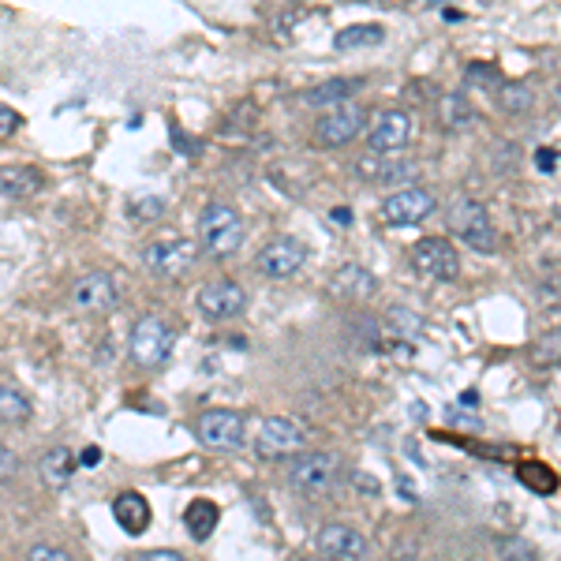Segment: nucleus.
Segmentation results:
<instances>
[{
  "instance_id": "32",
  "label": "nucleus",
  "mask_w": 561,
  "mask_h": 561,
  "mask_svg": "<svg viewBox=\"0 0 561 561\" xmlns=\"http://www.w3.org/2000/svg\"><path fill=\"white\" fill-rule=\"evenodd\" d=\"M15 467H20V461H15V453L8 446H0V475H4V483H12Z\"/></svg>"
},
{
  "instance_id": "23",
  "label": "nucleus",
  "mask_w": 561,
  "mask_h": 561,
  "mask_svg": "<svg viewBox=\"0 0 561 561\" xmlns=\"http://www.w3.org/2000/svg\"><path fill=\"white\" fill-rule=\"evenodd\" d=\"M184 524H187V532L195 535V539H210L217 528V506L214 501H207V498H199V501H191L187 506V513H184Z\"/></svg>"
},
{
  "instance_id": "6",
  "label": "nucleus",
  "mask_w": 561,
  "mask_h": 561,
  "mask_svg": "<svg viewBox=\"0 0 561 561\" xmlns=\"http://www.w3.org/2000/svg\"><path fill=\"white\" fill-rule=\"evenodd\" d=\"M195 303H199L202 319L228 322V319H240V314H244V308H248V292H244L236 280L217 277V280H207V285L199 288Z\"/></svg>"
},
{
  "instance_id": "9",
  "label": "nucleus",
  "mask_w": 561,
  "mask_h": 561,
  "mask_svg": "<svg viewBox=\"0 0 561 561\" xmlns=\"http://www.w3.org/2000/svg\"><path fill=\"white\" fill-rule=\"evenodd\" d=\"M195 435L207 449H240L244 446V415L233 408H210L195 420Z\"/></svg>"
},
{
  "instance_id": "19",
  "label": "nucleus",
  "mask_w": 561,
  "mask_h": 561,
  "mask_svg": "<svg viewBox=\"0 0 561 561\" xmlns=\"http://www.w3.org/2000/svg\"><path fill=\"white\" fill-rule=\"evenodd\" d=\"M360 173L374 176V180H382V184H401V180H415V173H420V169H415L412 161H401V158L371 154V158L360 161Z\"/></svg>"
},
{
  "instance_id": "4",
  "label": "nucleus",
  "mask_w": 561,
  "mask_h": 561,
  "mask_svg": "<svg viewBox=\"0 0 561 561\" xmlns=\"http://www.w3.org/2000/svg\"><path fill=\"white\" fill-rule=\"evenodd\" d=\"M308 446V427L292 415H270L262 420L259 435H254V453L266 457V461H277V457H296V449Z\"/></svg>"
},
{
  "instance_id": "12",
  "label": "nucleus",
  "mask_w": 561,
  "mask_h": 561,
  "mask_svg": "<svg viewBox=\"0 0 561 561\" xmlns=\"http://www.w3.org/2000/svg\"><path fill=\"white\" fill-rule=\"evenodd\" d=\"M308 262V244H300L296 236H277L270 240L266 248L254 254V266H259L262 277L280 280V277H292L296 270Z\"/></svg>"
},
{
  "instance_id": "20",
  "label": "nucleus",
  "mask_w": 561,
  "mask_h": 561,
  "mask_svg": "<svg viewBox=\"0 0 561 561\" xmlns=\"http://www.w3.org/2000/svg\"><path fill=\"white\" fill-rule=\"evenodd\" d=\"M356 87H360V79H326L319 83V87H311L308 94H303V101L314 109H326V105H348V94H352Z\"/></svg>"
},
{
  "instance_id": "7",
  "label": "nucleus",
  "mask_w": 561,
  "mask_h": 561,
  "mask_svg": "<svg viewBox=\"0 0 561 561\" xmlns=\"http://www.w3.org/2000/svg\"><path fill=\"white\" fill-rule=\"evenodd\" d=\"M337 475V457L326 453V449H311V453H296L288 457V483L296 490H308V495H319L334 483Z\"/></svg>"
},
{
  "instance_id": "34",
  "label": "nucleus",
  "mask_w": 561,
  "mask_h": 561,
  "mask_svg": "<svg viewBox=\"0 0 561 561\" xmlns=\"http://www.w3.org/2000/svg\"><path fill=\"white\" fill-rule=\"evenodd\" d=\"M329 217H334L337 225H352V210H348V207H337V210H329Z\"/></svg>"
},
{
  "instance_id": "31",
  "label": "nucleus",
  "mask_w": 561,
  "mask_h": 561,
  "mask_svg": "<svg viewBox=\"0 0 561 561\" xmlns=\"http://www.w3.org/2000/svg\"><path fill=\"white\" fill-rule=\"evenodd\" d=\"M535 169H539V173H554V169H558V150H550V147L535 150Z\"/></svg>"
},
{
  "instance_id": "2",
  "label": "nucleus",
  "mask_w": 561,
  "mask_h": 561,
  "mask_svg": "<svg viewBox=\"0 0 561 561\" xmlns=\"http://www.w3.org/2000/svg\"><path fill=\"white\" fill-rule=\"evenodd\" d=\"M173 341H176L173 326H169L165 319H158V314H147V319H139L132 326V337H127V356H132V363H139V367L154 371L169 360Z\"/></svg>"
},
{
  "instance_id": "15",
  "label": "nucleus",
  "mask_w": 561,
  "mask_h": 561,
  "mask_svg": "<svg viewBox=\"0 0 561 561\" xmlns=\"http://www.w3.org/2000/svg\"><path fill=\"white\" fill-rule=\"evenodd\" d=\"M72 303L79 311H109L116 303V285L105 270H94V274H83L72 288Z\"/></svg>"
},
{
  "instance_id": "24",
  "label": "nucleus",
  "mask_w": 561,
  "mask_h": 561,
  "mask_svg": "<svg viewBox=\"0 0 561 561\" xmlns=\"http://www.w3.org/2000/svg\"><path fill=\"white\" fill-rule=\"evenodd\" d=\"M472 121V105H467L464 94H446L441 98V124L449 127V132H457V127H464Z\"/></svg>"
},
{
  "instance_id": "17",
  "label": "nucleus",
  "mask_w": 561,
  "mask_h": 561,
  "mask_svg": "<svg viewBox=\"0 0 561 561\" xmlns=\"http://www.w3.org/2000/svg\"><path fill=\"white\" fill-rule=\"evenodd\" d=\"M329 288H334V296H345V300H371L374 288H378V280H374L371 270L348 262V266L337 270V277H334V285H329Z\"/></svg>"
},
{
  "instance_id": "18",
  "label": "nucleus",
  "mask_w": 561,
  "mask_h": 561,
  "mask_svg": "<svg viewBox=\"0 0 561 561\" xmlns=\"http://www.w3.org/2000/svg\"><path fill=\"white\" fill-rule=\"evenodd\" d=\"M38 472H41V479H46L49 490H64L67 479H72V472H75L72 449H67V446L46 449V453H41V461H38Z\"/></svg>"
},
{
  "instance_id": "22",
  "label": "nucleus",
  "mask_w": 561,
  "mask_h": 561,
  "mask_svg": "<svg viewBox=\"0 0 561 561\" xmlns=\"http://www.w3.org/2000/svg\"><path fill=\"white\" fill-rule=\"evenodd\" d=\"M0 420H4L8 427H20V423L30 420V401H27V394H20L12 378L0 382Z\"/></svg>"
},
{
  "instance_id": "21",
  "label": "nucleus",
  "mask_w": 561,
  "mask_h": 561,
  "mask_svg": "<svg viewBox=\"0 0 561 561\" xmlns=\"http://www.w3.org/2000/svg\"><path fill=\"white\" fill-rule=\"evenodd\" d=\"M386 30L378 23H356V27H345L341 34L334 38V49L337 53H352V49H371V46H382Z\"/></svg>"
},
{
  "instance_id": "10",
  "label": "nucleus",
  "mask_w": 561,
  "mask_h": 561,
  "mask_svg": "<svg viewBox=\"0 0 561 561\" xmlns=\"http://www.w3.org/2000/svg\"><path fill=\"white\" fill-rule=\"evenodd\" d=\"M363 124H367V109L348 101V105L329 109V113L314 124V142H319V147H329V150L345 147V142H352L356 135L363 132Z\"/></svg>"
},
{
  "instance_id": "8",
  "label": "nucleus",
  "mask_w": 561,
  "mask_h": 561,
  "mask_svg": "<svg viewBox=\"0 0 561 561\" xmlns=\"http://www.w3.org/2000/svg\"><path fill=\"white\" fill-rule=\"evenodd\" d=\"M415 135V124L404 109H386V113L374 116L371 135H367V147L371 154L378 158H397V150H404Z\"/></svg>"
},
{
  "instance_id": "29",
  "label": "nucleus",
  "mask_w": 561,
  "mask_h": 561,
  "mask_svg": "<svg viewBox=\"0 0 561 561\" xmlns=\"http://www.w3.org/2000/svg\"><path fill=\"white\" fill-rule=\"evenodd\" d=\"M132 210H135V214H139L142 221H154V217L161 214V210H165V202H161V199H135Z\"/></svg>"
},
{
  "instance_id": "13",
  "label": "nucleus",
  "mask_w": 561,
  "mask_h": 561,
  "mask_svg": "<svg viewBox=\"0 0 561 561\" xmlns=\"http://www.w3.org/2000/svg\"><path fill=\"white\" fill-rule=\"evenodd\" d=\"M142 262L154 277H184L195 262V240L173 236V240H154L142 251Z\"/></svg>"
},
{
  "instance_id": "5",
  "label": "nucleus",
  "mask_w": 561,
  "mask_h": 561,
  "mask_svg": "<svg viewBox=\"0 0 561 561\" xmlns=\"http://www.w3.org/2000/svg\"><path fill=\"white\" fill-rule=\"evenodd\" d=\"M412 266L415 274L431 277V280H457L461 274V254L449 240H441V236H423V240L412 244Z\"/></svg>"
},
{
  "instance_id": "26",
  "label": "nucleus",
  "mask_w": 561,
  "mask_h": 561,
  "mask_svg": "<svg viewBox=\"0 0 561 561\" xmlns=\"http://www.w3.org/2000/svg\"><path fill=\"white\" fill-rule=\"evenodd\" d=\"M498 101L506 113H524V109H532V90L524 83H501Z\"/></svg>"
},
{
  "instance_id": "1",
  "label": "nucleus",
  "mask_w": 561,
  "mask_h": 561,
  "mask_svg": "<svg viewBox=\"0 0 561 561\" xmlns=\"http://www.w3.org/2000/svg\"><path fill=\"white\" fill-rule=\"evenodd\" d=\"M199 244L214 259L236 254L244 244V217L228 202H207L199 214Z\"/></svg>"
},
{
  "instance_id": "35",
  "label": "nucleus",
  "mask_w": 561,
  "mask_h": 561,
  "mask_svg": "<svg viewBox=\"0 0 561 561\" xmlns=\"http://www.w3.org/2000/svg\"><path fill=\"white\" fill-rule=\"evenodd\" d=\"M101 461V453H98V449H83V457H79V464H87V467H94V464H98Z\"/></svg>"
},
{
  "instance_id": "25",
  "label": "nucleus",
  "mask_w": 561,
  "mask_h": 561,
  "mask_svg": "<svg viewBox=\"0 0 561 561\" xmlns=\"http://www.w3.org/2000/svg\"><path fill=\"white\" fill-rule=\"evenodd\" d=\"M0 180H4V199H20V195H30L34 187H38V173H34V169H12V165H8Z\"/></svg>"
},
{
  "instance_id": "36",
  "label": "nucleus",
  "mask_w": 561,
  "mask_h": 561,
  "mask_svg": "<svg viewBox=\"0 0 561 561\" xmlns=\"http://www.w3.org/2000/svg\"><path fill=\"white\" fill-rule=\"evenodd\" d=\"M303 561H334V558H303Z\"/></svg>"
},
{
  "instance_id": "30",
  "label": "nucleus",
  "mask_w": 561,
  "mask_h": 561,
  "mask_svg": "<svg viewBox=\"0 0 561 561\" xmlns=\"http://www.w3.org/2000/svg\"><path fill=\"white\" fill-rule=\"evenodd\" d=\"M20 124H23V116L15 113L12 105H0V135H4V139H8V135H12Z\"/></svg>"
},
{
  "instance_id": "27",
  "label": "nucleus",
  "mask_w": 561,
  "mask_h": 561,
  "mask_svg": "<svg viewBox=\"0 0 561 561\" xmlns=\"http://www.w3.org/2000/svg\"><path fill=\"white\" fill-rule=\"evenodd\" d=\"M532 363H535V367H550V363H561V329H558V334H547V337H539V341H535Z\"/></svg>"
},
{
  "instance_id": "11",
  "label": "nucleus",
  "mask_w": 561,
  "mask_h": 561,
  "mask_svg": "<svg viewBox=\"0 0 561 561\" xmlns=\"http://www.w3.org/2000/svg\"><path fill=\"white\" fill-rule=\"evenodd\" d=\"M435 214V195L427 187H401L394 191L386 202H382V221L394 228H404V225H420Z\"/></svg>"
},
{
  "instance_id": "16",
  "label": "nucleus",
  "mask_w": 561,
  "mask_h": 561,
  "mask_svg": "<svg viewBox=\"0 0 561 561\" xmlns=\"http://www.w3.org/2000/svg\"><path fill=\"white\" fill-rule=\"evenodd\" d=\"M113 516L127 535H142L150 528V501L142 498L139 490H124V495H116L113 501Z\"/></svg>"
},
{
  "instance_id": "28",
  "label": "nucleus",
  "mask_w": 561,
  "mask_h": 561,
  "mask_svg": "<svg viewBox=\"0 0 561 561\" xmlns=\"http://www.w3.org/2000/svg\"><path fill=\"white\" fill-rule=\"evenodd\" d=\"M27 561H75V558L67 554V550L53 547V543H34L30 554H27Z\"/></svg>"
},
{
  "instance_id": "3",
  "label": "nucleus",
  "mask_w": 561,
  "mask_h": 561,
  "mask_svg": "<svg viewBox=\"0 0 561 561\" xmlns=\"http://www.w3.org/2000/svg\"><path fill=\"white\" fill-rule=\"evenodd\" d=\"M449 233L461 236L472 251H483L490 254L498 248V233H495V221H490L487 207H479L475 199H457L453 207H449Z\"/></svg>"
},
{
  "instance_id": "33",
  "label": "nucleus",
  "mask_w": 561,
  "mask_h": 561,
  "mask_svg": "<svg viewBox=\"0 0 561 561\" xmlns=\"http://www.w3.org/2000/svg\"><path fill=\"white\" fill-rule=\"evenodd\" d=\"M135 561H187L180 550H147V554H139Z\"/></svg>"
},
{
  "instance_id": "14",
  "label": "nucleus",
  "mask_w": 561,
  "mask_h": 561,
  "mask_svg": "<svg viewBox=\"0 0 561 561\" xmlns=\"http://www.w3.org/2000/svg\"><path fill=\"white\" fill-rule=\"evenodd\" d=\"M314 547H319L322 558H334V561H363L371 550V543L363 539L356 528H348V524H326V528H319L314 535Z\"/></svg>"
}]
</instances>
